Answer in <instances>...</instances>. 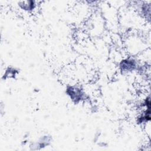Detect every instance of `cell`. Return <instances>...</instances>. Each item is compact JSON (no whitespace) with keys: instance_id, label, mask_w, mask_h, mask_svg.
Instances as JSON below:
<instances>
[{"instance_id":"obj_1","label":"cell","mask_w":151,"mask_h":151,"mask_svg":"<svg viewBox=\"0 0 151 151\" xmlns=\"http://www.w3.org/2000/svg\"><path fill=\"white\" fill-rule=\"evenodd\" d=\"M66 93L70 97L71 100L75 103L80 102L85 98V94L83 91L77 87H68L66 90Z\"/></svg>"},{"instance_id":"obj_2","label":"cell","mask_w":151,"mask_h":151,"mask_svg":"<svg viewBox=\"0 0 151 151\" xmlns=\"http://www.w3.org/2000/svg\"><path fill=\"white\" fill-rule=\"evenodd\" d=\"M136 67V62L133 58H125L119 64V68L122 73H128L133 71Z\"/></svg>"},{"instance_id":"obj_3","label":"cell","mask_w":151,"mask_h":151,"mask_svg":"<svg viewBox=\"0 0 151 151\" xmlns=\"http://www.w3.org/2000/svg\"><path fill=\"white\" fill-rule=\"evenodd\" d=\"M19 6L23 10L25 11H32L34 9L36 6L35 2L33 1H22L18 3Z\"/></svg>"},{"instance_id":"obj_4","label":"cell","mask_w":151,"mask_h":151,"mask_svg":"<svg viewBox=\"0 0 151 151\" xmlns=\"http://www.w3.org/2000/svg\"><path fill=\"white\" fill-rule=\"evenodd\" d=\"M17 73V70H16L15 68L12 67H8L6 69L5 71H4V73L2 76V78L5 80L6 78H14L15 77Z\"/></svg>"}]
</instances>
